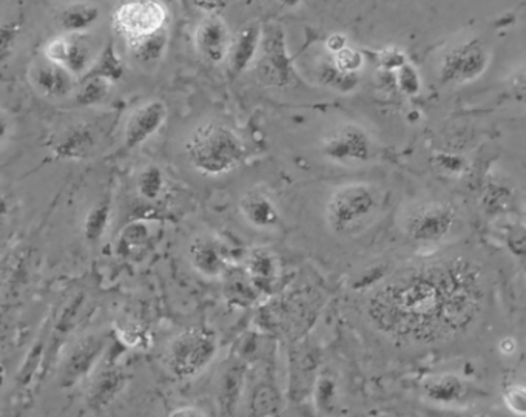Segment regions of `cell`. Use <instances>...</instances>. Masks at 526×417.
Segmentation results:
<instances>
[{
	"label": "cell",
	"instance_id": "9c48e42d",
	"mask_svg": "<svg viewBox=\"0 0 526 417\" xmlns=\"http://www.w3.org/2000/svg\"><path fill=\"white\" fill-rule=\"evenodd\" d=\"M321 152L332 163L358 166L368 163L371 158V138L363 127L343 124L323 139Z\"/></svg>",
	"mask_w": 526,
	"mask_h": 417
},
{
	"label": "cell",
	"instance_id": "7a4b0ae2",
	"mask_svg": "<svg viewBox=\"0 0 526 417\" xmlns=\"http://www.w3.org/2000/svg\"><path fill=\"white\" fill-rule=\"evenodd\" d=\"M246 155L243 139L223 124H204L195 130L187 143L190 164L206 177H223L237 170Z\"/></svg>",
	"mask_w": 526,
	"mask_h": 417
},
{
	"label": "cell",
	"instance_id": "d6986e66",
	"mask_svg": "<svg viewBox=\"0 0 526 417\" xmlns=\"http://www.w3.org/2000/svg\"><path fill=\"white\" fill-rule=\"evenodd\" d=\"M127 385V376L121 370H105L93 380L88 390V405L95 411L110 407Z\"/></svg>",
	"mask_w": 526,
	"mask_h": 417
},
{
	"label": "cell",
	"instance_id": "ffe728a7",
	"mask_svg": "<svg viewBox=\"0 0 526 417\" xmlns=\"http://www.w3.org/2000/svg\"><path fill=\"white\" fill-rule=\"evenodd\" d=\"M170 30L169 27L162 28L156 33L135 39V41L125 42V47L135 61L141 64H156L166 55L169 47Z\"/></svg>",
	"mask_w": 526,
	"mask_h": 417
},
{
	"label": "cell",
	"instance_id": "f546056e",
	"mask_svg": "<svg viewBox=\"0 0 526 417\" xmlns=\"http://www.w3.org/2000/svg\"><path fill=\"white\" fill-rule=\"evenodd\" d=\"M122 72H124V64H122L121 58L116 53L115 47L108 45L104 53H102L98 64H95L92 72L88 73V75L105 76V78L112 79L115 82L121 78Z\"/></svg>",
	"mask_w": 526,
	"mask_h": 417
},
{
	"label": "cell",
	"instance_id": "7402d4cb",
	"mask_svg": "<svg viewBox=\"0 0 526 417\" xmlns=\"http://www.w3.org/2000/svg\"><path fill=\"white\" fill-rule=\"evenodd\" d=\"M246 272L258 285L270 283L278 274L277 258L267 249H253L247 257Z\"/></svg>",
	"mask_w": 526,
	"mask_h": 417
},
{
	"label": "cell",
	"instance_id": "ac0fdd59",
	"mask_svg": "<svg viewBox=\"0 0 526 417\" xmlns=\"http://www.w3.org/2000/svg\"><path fill=\"white\" fill-rule=\"evenodd\" d=\"M101 16V8L88 0H78L62 8L56 16L59 28L67 34H84L95 27Z\"/></svg>",
	"mask_w": 526,
	"mask_h": 417
},
{
	"label": "cell",
	"instance_id": "8992f818",
	"mask_svg": "<svg viewBox=\"0 0 526 417\" xmlns=\"http://www.w3.org/2000/svg\"><path fill=\"white\" fill-rule=\"evenodd\" d=\"M169 27V10L161 0H127L113 14V28L125 42Z\"/></svg>",
	"mask_w": 526,
	"mask_h": 417
},
{
	"label": "cell",
	"instance_id": "5bb4252c",
	"mask_svg": "<svg viewBox=\"0 0 526 417\" xmlns=\"http://www.w3.org/2000/svg\"><path fill=\"white\" fill-rule=\"evenodd\" d=\"M104 348L105 340L102 337L90 336L81 340L76 345L75 350L71 351L70 357L65 363V374L62 377V384L65 387H71L79 380L84 379L95 368L96 362L101 357Z\"/></svg>",
	"mask_w": 526,
	"mask_h": 417
},
{
	"label": "cell",
	"instance_id": "7c38bea8",
	"mask_svg": "<svg viewBox=\"0 0 526 417\" xmlns=\"http://www.w3.org/2000/svg\"><path fill=\"white\" fill-rule=\"evenodd\" d=\"M28 76L34 90L50 99L65 98L71 92H75L76 79H78V76L73 75L68 68L50 61L45 56L33 62Z\"/></svg>",
	"mask_w": 526,
	"mask_h": 417
},
{
	"label": "cell",
	"instance_id": "1f68e13d",
	"mask_svg": "<svg viewBox=\"0 0 526 417\" xmlns=\"http://www.w3.org/2000/svg\"><path fill=\"white\" fill-rule=\"evenodd\" d=\"M227 297L237 303L249 305L250 302L257 300V292L244 278L230 277L229 283H227Z\"/></svg>",
	"mask_w": 526,
	"mask_h": 417
},
{
	"label": "cell",
	"instance_id": "f1b7e54d",
	"mask_svg": "<svg viewBox=\"0 0 526 417\" xmlns=\"http://www.w3.org/2000/svg\"><path fill=\"white\" fill-rule=\"evenodd\" d=\"M164 175L161 169L156 166H147L138 177V190L144 200L156 201L161 197L162 189H164Z\"/></svg>",
	"mask_w": 526,
	"mask_h": 417
},
{
	"label": "cell",
	"instance_id": "4316f807",
	"mask_svg": "<svg viewBox=\"0 0 526 417\" xmlns=\"http://www.w3.org/2000/svg\"><path fill=\"white\" fill-rule=\"evenodd\" d=\"M150 232L149 228L144 223H132L122 231L121 238H119V252L124 257L133 255L135 257L139 251L147 246L149 243Z\"/></svg>",
	"mask_w": 526,
	"mask_h": 417
},
{
	"label": "cell",
	"instance_id": "d590c367",
	"mask_svg": "<svg viewBox=\"0 0 526 417\" xmlns=\"http://www.w3.org/2000/svg\"><path fill=\"white\" fill-rule=\"evenodd\" d=\"M506 404L511 411L526 414V390L525 388L516 387L506 394Z\"/></svg>",
	"mask_w": 526,
	"mask_h": 417
},
{
	"label": "cell",
	"instance_id": "d6a6232c",
	"mask_svg": "<svg viewBox=\"0 0 526 417\" xmlns=\"http://www.w3.org/2000/svg\"><path fill=\"white\" fill-rule=\"evenodd\" d=\"M332 61L340 68L341 72L352 73V75H355L365 64V59H363L360 51L351 47L343 48V50L332 55Z\"/></svg>",
	"mask_w": 526,
	"mask_h": 417
},
{
	"label": "cell",
	"instance_id": "8fae6325",
	"mask_svg": "<svg viewBox=\"0 0 526 417\" xmlns=\"http://www.w3.org/2000/svg\"><path fill=\"white\" fill-rule=\"evenodd\" d=\"M167 107L159 99L145 102L139 106L127 119L124 127L125 149H136L142 146L145 141H149L155 133L159 132L166 123Z\"/></svg>",
	"mask_w": 526,
	"mask_h": 417
},
{
	"label": "cell",
	"instance_id": "e575fe53",
	"mask_svg": "<svg viewBox=\"0 0 526 417\" xmlns=\"http://www.w3.org/2000/svg\"><path fill=\"white\" fill-rule=\"evenodd\" d=\"M511 95H513L514 101L526 106V68L520 70L511 79Z\"/></svg>",
	"mask_w": 526,
	"mask_h": 417
},
{
	"label": "cell",
	"instance_id": "603a6c76",
	"mask_svg": "<svg viewBox=\"0 0 526 417\" xmlns=\"http://www.w3.org/2000/svg\"><path fill=\"white\" fill-rule=\"evenodd\" d=\"M93 149H95V138L92 133L84 127H79L65 136L64 141L56 147V153L65 160H81L90 155Z\"/></svg>",
	"mask_w": 526,
	"mask_h": 417
},
{
	"label": "cell",
	"instance_id": "4fadbf2b",
	"mask_svg": "<svg viewBox=\"0 0 526 417\" xmlns=\"http://www.w3.org/2000/svg\"><path fill=\"white\" fill-rule=\"evenodd\" d=\"M232 42L229 27L218 16H207L196 28V50L210 64L218 65L226 61L230 55Z\"/></svg>",
	"mask_w": 526,
	"mask_h": 417
},
{
	"label": "cell",
	"instance_id": "52a82bcc",
	"mask_svg": "<svg viewBox=\"0 0 526 417\" xmlns=\"http://www.w3.org/2000/svg\"><path fill=\"white\" fill-rule=\"evenodd\" d=\"M257 70L258 78L272 87H287L294 81V65L287 48L286 33L280 25H264Z\"/></svg>",
	"mask_w": 526,
	"mask_h": 417
},
{
	"label": "cell",
	"instance_id": "cb8c5ba5",
	"mask_svg": "<svg viewBox=\"0 0 526 417\" xmlns=\"http://www.w3.org/2000/svg\"><path fill=\"white\" fill-rule=\"evenodd\" d=\"M112 221V203L102 200L90 209L84 223V235L90 245H98Z\"/></svg>",
	"mask_w": 526,
	"mask_h": 417
},
{
	"label": "cell",
	"instance_id": "74e56055",
	"mask_svg": "<svg viewBox=\"0 0 526 417\" xmlns=\"http://www.w3.org/2000/svg\"><path fill=\"white\" fill-rule=\"evenodd\" d=\"M348 47V39L343 34H332L329 36L328 41H326V48L331 51L332 55L338 53V51L343 50V48Z\"/></svg>",
	"mask_w": 526,
	"mask_h": 417
},
{
	"label": "cell",
	"instance_id": "ba28073f",
	"mask_svg": "<svg viewBox=\"0 0 526 417\" xmlns=\"http://www.w3.org/2000/svg\"><path fill=\"white\" fill-rule=\"evenodd\" d=\"M489 65V50L480 38H469L445 51L440 62V79L459 85L476 81Z\"/></svg>",
	"mask_w": 526,
	"mask_h": 417
},
{
	"label": "cell",
	"instance_id": "6da1fadb",
	"mask_svg": "<svg viewBox=\"0 0 526 417\" xmlns=\"http://www.w3.org/2000/svg\"><path fill=\"white\" fill-rule=\"evenodd\" d=\"M482 271L463 257L398 272L368 302L377 331L403 343H434L465 333L482 312Z\"/></svg>",
	"mask_w": 526,
	"mask_h": 417
},
{
	"label": "cell",
	"instance_id": "8d00e7d4",
	"mask_svg": "<svg viewBox=\"0 0 526 417\" xmlns=\"http://www.w3.org/2000/svg\"><path fill=\"white\" fill-rule=\"evenodd\" d=\"M169 416H172V417H207L209 416V414H207L206 411L201 410V408L190 407V405H186V407L175 408V410H173L172 413L169 414Z\"/></svg>",
	"mask_w": 526,
	"mask_h": 417
},
{
	"label": "cell",
	"instance_id": "60d3db41",
	"mask_svg": "<svg viewBox=\"0 0 526 417\" xmlns=\"http://www.w3.org/2000/svg\"><path fill=\"white\" fill-rule=\"evenodd\" d=\"M278 2L286 8H297L303 4V0H278Z\"/></svg>",
	"mask_w": 526,
	"mask_h": 417
},
{
	"label": "cell",
	"instance_id": "484cf974",
	"mask_svg": "<svg viewBox=\"0 0 526 417\" xmlns=\"http://www.w3.org/2000/svg\"><path fill=\"white\" fill-rule=\"evenodd\" d=\"M113 81L101 75H87L84 84L76 92V101L81 106H99L112 93Z\"/></svg>",
	"mask_w": 526,
	"mask_h": 417
},
{
	"label": "cell",
	"instance_id": "30bf717a",
	"mask_svg": "<svg viewBox=\"0 0 526 417\" xmlns=\"http://www.w3.org/2000/svg\"><path fill=\"white\" fill-rule=\"evenodd\" d=\"M44 56L68 68L78 78L88 72L93 62L92 45L88 44L84 34L65 33L58 38L51 39L45 45Z\"/></svg>",
	"mask_w": 526,
	"mask_h": 417
},
{
	"label": "cell",
	"instance_id": "9a60e30c",
	"mask_svg": "<svg viewBox=\"0 0 526 417\" xmlns=\"http://www.w3.org/2000/svg\"><path fill=\"white\" fill-rule=\"evenodd\" d=\"M261 38H263V27L260 24H249L233 38L230 48L229 68L233 76L241 75L247 68L257 62L260 55Z\"/></svg>",
	"mask_w": 526,
	"mask_h": 417
},
{
	"label": "cell",
	"instance_id": "4dcf8cb0",
	"mask_svg": "<svg viewBox=\"0 0 526 417\" xmlns=\"http://www.w3.org/2000/svg\"><path fill=\"white\" fill-rule=\"evenodd\" d=\"M354 76L355 75H352V73L341 72L340 68L335 65V62L332 61V59L329 62H324L320 68L321 81H323L324 84L329 85V87H332V89H351V87H354V81H352Z\"/></svg>",
	"mask_w": 526,
	"mask_h": 417
},
{
	"label": "cell",
	"instance_id": "3957f363",
	"mask_svg": "<svg viewBox=\"0 0 526 417\" xmlns=\"http://www.w3.org/2000/svg\"><path fill=\"white\" fill-rule=\"evenodd\" d=\"M382 207V195L368 183L344 184L332 192L326 204V221L337 235H351L374 220Z\"/></svg>",
	"mask_w": 526,
	"mask_h": 417
},
{
	"label": "cell",
	"instance_id": "836d02e7",
	"mask_svg": "<svg viewBox=\"0 0 526 417\" xmlns=\"http://www.w3.org/2000/svg\"><path fill=\"white\" fill-rule=\"evenodd\" d=\"M17 34H19V25H4L2 36H0V50H2V61H7L8 55L13 51L16 44Z\"/></svg>",
	"mask_w": 526,
	"mask_h": 417
},
{
	"label": "cell",
	"instance_id": "2e32d148",
	"mask_svg": "<svg viewBox=\"0 0 526 417\" xmlns=\"http://www.w3.org/2000/svg\"><path fill=\"white\" fill-rule=\"evenodd\" d=\"M240 207L241 214L253 228L272 229L280 226V209L263 190L253 189L247 192L241 198Z\"/></svg>",
	"mask_w": 526,
	"mask_h": 417
},
{
	"label": "cell",
	"instance_id": "e0dca14e",
	"mask_svg": "<svg viewBox=\"0 0 526 417\" xmlns=\"http://www.w3.org/2000/svg\"><path fill=\"white\" fill-rule=\"evenodd\" d=\"M246 365L241 360L227 365L218 384V407L226 416H232L237 411L238 402L246 387Z\"/></svg>",
	"mask_w": 526,
	"mask_h": 417
},
{
	"label": "cell",
	"instance_id": "f35d334b",
	"mask_svg": "<svg viewBox=\"0 0 526 417\" xmlns=\"http://www.w3.org/2000/svg\"><path fill=\"white\" fill-rule=\"evenodd\" d=\"M229 0H195V4L204 5L207 8L221 7L226 5Z\"/></svg>",
	"mask_w": 526,
	"mask_h": 417
},
{
	"label": "cell",
	"instance_id": "277c9868",
	"mask_svg": "<svg viewBox=\"0 0 526 417\" xmlns=\"http://www.w3.org/2000/svg\"><path fill=\"white\" fill-rule=\"evenodd\" d=\"M218 353L215 334L207 329L192 328L178 334L170 343L167 362L179 379L196 376L209 367Z\"/></svg>",
	"mask_w": 526,
	"mask_h": 417
},
{
	"label": "cell",
	"instance_id": "5b68a950",
	"mask_svg": "<svg viewBox=\"0 0 526 417\" xmlns=\"http://www.w3.org/2000/svg\"><path fill=\"white\" fill-rule=\"evenodd\" d=\"M456 224V207L446 201L429 200L406 214L403 231L417 245L431 246L445 240Z\"/></svg>",
	"mask_w": 526,
	"mask_h": 417
},
{
	"label": "cell",
	"instance_id": "ab89813d",
	"mask_svg": "<svg viewBox=\"0 0 526 417\" xmlns=\"http://www.w3.org/2000/svg\"><path fill=\"white\" fill-rule=\"evenodd\" d=\"M135 339V331H130V333H125V339ZM145 339V336L144 334L141 333V331H138V333H136V343L135 342H127V345H130V346H135V345H141L142 343V340Z\"/></svg>",
	"mask_w": 526,
	"mask_h": 417
},
{
	"label": "cell",
	"instance_id": "44dd1931",
	"mask_svg": "<svg viewBox=\"0 0 526 417\" xmlns=\"http://www.w3.org/2000/svg\"><path fill=\"white\" fill-rule=\"evenodd\" d=\"M192 265L204 277L216 278L226 272V260L220 249L206 240L196 241L192 248Z\"/></svg>",
	"mask_w": 526,
	"mask_h": 417
},
{
	"label": "cell",
	"instance_id": "83f0119b",
	"mask_svg": "<svg viewBox=\"0 0 526 417\" xmlns=\"http://www.w3.org/2000/svg\"><path fill=\"white\" fill-rule=\"evenodd\" d=\"M426 393L432 401L451 404V402L459 401L460 397L465 394V388L457 377L446 376L437 380L435 384H429Z\"/></svg>",
	"mask_w": 526,
	"mask_h": 417
},
{
	"label": "cell",
	"instance_id": "d4e9b609",
	"mask_svg": "<svg viewBox=\"0 0 526 417\" xmlns=\"http://www.w3.org/2000/svg\"><path fill=\"white\" fill-rule=\"evenodd\" d=\"M250 410L257 416H275L281 411V397L277 388L269 380H263L253 390L250 397Z\"/></svg>",
	"mask_w": 526,
	"mask_h": 417
}]
</instances>
